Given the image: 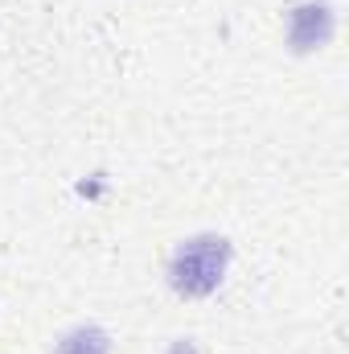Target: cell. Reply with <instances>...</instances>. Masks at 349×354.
<instances>
[{
  "instance_id": "6da1fadb",
  "label": "cell",
  "mask_w": 349,
  "mask_h": 354,
  "mask_svg": "<svg viewBox=\"0 0 349 354\" xmlns=\"http://www.w3.org/2000/svg\"><path fill=\"white\" fill-rule=\"evenodd\" d=\"M226 264H230V243L218 235H201V239H189L185 248H177L173 264H169V280L185 297H206L222 284Z\"/></svg>"
},
{
  "instance_id": "7a4b0ae2",
  "label": "cell",
  "mask_w": 349,
  "mask_h": 354,
  "mask_svg": "<svg viewBox=\"0 0 349 354\" xmlns=\"http://www.w3.org/2000/svg\"><path fill=\"white\" fill-rule=\"evenodd\" d=\"M288 37L296 50H312V46H325L333 37V8L321 4V0H308L292 12V25H288Z\"/></svg>"
},
{
  "instance_id": "3957f363",
  "label": "cell",
  "mask_w": 349,
  "mask_h": 354,
  "mask_svg": "<svg viewBox=\"0 0 349 354\" xmlns=\"http://www.w3.org/2000/svg\"><path fill=\"white\" fill-rule=\"evenodd\" d=\"M111 351V342H107V334L103 330H74L62 346H58V354H107Z\"/></svg>"
}]
</instances>
